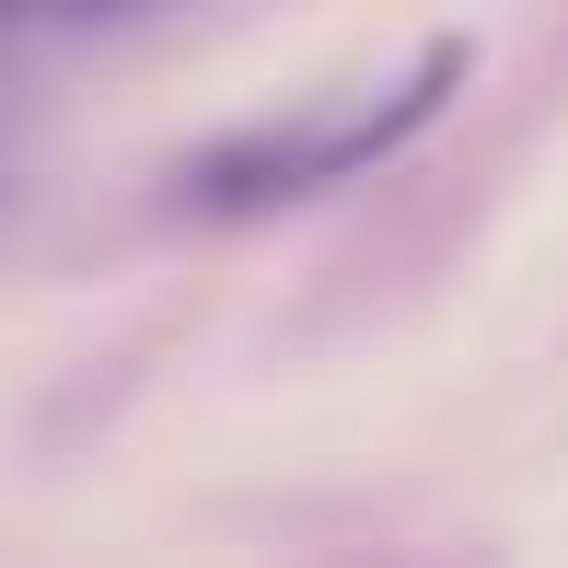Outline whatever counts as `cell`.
I'll list each match as a JSON object with an SVG mask.
<instances>
[{
    "instance_id": "6da1fadb",
    "label": "cell",
    "mask_w": 568,
    "mask_h": 568,
    "mask_svg": "<svg viewBox=\"0 0 568 568\" xmlns=\"http://www.w3.org/2000/svg\"><path fill=\"white\" fill-rule=\"evenodd\" d=\"M453 93H464V47L429 36L395 82L348 93V105L255 116V128H232V140L186 151V163L163 174V197H174L186 221H267V210H302V197H325V186H348V174H372L383 151H406L429 116L453 105Z\"/></svg>"
},
{
    "instance_id": "7a4b0ae2",
    "label": "cell",
    "mask_w": 568,
    "mask_h": 568,
    "mask_svg": "<svg viewBox=\"0 0 568 568\" xmlns=\"http://www.w3.org/2000/svg\"><path fill=\"white\" fill-rule=\"evenodd\" d=\"M174 0H0V36H105V23H151Z\"/></svg>"
}]
</instances>
